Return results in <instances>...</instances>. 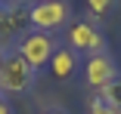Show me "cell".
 I'll return each mask as SVG.
<instances>
[{"mask_svg":"<svg viewBox=\"0 0 121 114\" xmlns=\"http://www.w3.org/2000/svg\"><path fill=\"white\" fill-rule=\"evenodd\" d=\"M87 9H90L93 15H106V12L112 9V0H87Z\"/></svg>","mask_w":121,"mask_h":114,"instance_id":"cell-8","label":"cell"},{"mask_svg":"<svg viewBox=\"0 0 121 114\" xmlns=\"http://www.w3.org/2000/svg\"><path fill=\"white\" fill-rule=\"evenodd\" d=\"M115 77H118V68H115L112 56L96 53V56H90V59L84 62V80H87V86L103 89V86H106V83H112Z\"/></svg>","mask_w":121,"mask_h":114,"instance_id":"cell-5","label":"cell"},{"mask_svg":"<svg viewBox=\"0 0 121 114\" xmlns=\"http://www.w3.org/2000/svg\"><path fill=\"white\" fill-rule=\"evenodd\" d=\"M0 3H3V0H0Z\"/></svg>","mask_w":121,"mask_h":114,"instance_id":"cell-14","label":"cell"},{"mask_svg":"<svg viewBox=\"0 0 121 114\" xmlns=\"http://www.w3.org/2000/svg\"><path fill=\"white\" fill-rule=\"evenodd\" d=\"M90 114H121V111L112 108V105H106L103 99H93V102H90Z\"/></svg>","mask_w":121,"mask_h":114,"instance_id":"cell-9","label":"cell"},{"mask_svg":"<svg viewBox=\"0 0 121 114\" xmlns=\"http://www.w3.org/2000/svg\"><path fill=\"white\" fill-rule=\"evenodd\" d=\"M68 19V3L65 0H50V3H34L28 9V22L34 25V31H56L65 25Z\"/></svg>","mask_w":121,"mask_h":114,"instance_id":"cell-3","label":"cell"},{"mask_svg":"<svg viewBox=\"0 0 121 114\" xmlns=\"http://www.w3.org/2000/svg\"><path fill=\"white\" fill-rule=\"evenodd\" d=\"M99 99H103L106 105H112V108L121 111V77H115L112 83H106V86L99 89Z\"/></svg>","mask_w":121,"mask_h":114,"instance_id":"cell-7","label":"cell"},{"mask_svg":"<svg viewBox=\"0 0 121 114\" xmlns=\"http://www.w3.org/2000/svg\"><path fill=\"white\" fill-rule=\"evenodd\" d=\"M75 68H78V59H75V49H71V46H62V49L53 53V59H50V71H53V77L65 80V77L75 74Z\"/></svg>","mask_w":121,"mask_h":114,"instance_id":"cell-6","label":"cell"},{"mask_svg":"<svg viewBox=\"0 0 121 114\" xmlns=\"http://www.w3.org/2000/svg\"><path fill=\"white\" fill-rule=\"evenodd\" d=\"M43 114H65V111H59V108H53V111H43Z\"/></svg>","mask_w":121,"mask_h":114,"instance_id":"cell-11","label":"cell"},{"mask_svg":"<svg viewBox=\"0 0 121 114\" xmlns=\"http://www.w3.org/2000/svg\"><path fill=\"white\" fill-rule=\"evenodd\" d=\"M34 86V68L22 59L19 53L6 56L0 65V93L6 96H22Z\"/></svg>","mask_w":121,"mask_h":114,"instance_id":"cell-1","label":"cell"},{"mask_svg":"<svg viewBox=\"0 0 121 114\" xmlns=\"http://www.w3.org/2000/svg\"><path fill=\"white\" fill-rule=\"evenodd\" d=\"M0 114H13V108H9V102L0 96Z\"/></svg>","mask_w":121,"mask_h":114,"instance_id":"cell-10","label":"cell"},{"mask_svg":"<svg viewBox=\"0 0 121 114\" xmlns=\"http://www.w3.org/2000/svg\"><path fill=\"white\" fill-rule=\"evenodd\" d=\"M34 3H50V0H34Z\"/></svg>","mask_w":121,"mask_h":114,"instance_id":"cell-12","label":"cell"},{"mask_svg":"<svg viewBox=\"0 0 121 114\" xmlns=\"http://www.w3.org/2000/svg\"><path fill=\"white\" fill-rule=\"evenodd\" d=\"M3 59H6V56H0V65H3Z\"/></svg>","mask_w":121,"mask_h":114,"instance_id":"cell-13","label":"cell"},{"mask_svg":"<svg viewBox=\"0 0 121 114\" xmlns=\"http://www.w3.org/2000/svg\"><path fill=\"white\" fill-rule=\"evenodd\" d=\"M68 43H71V49H78V53H106V37L96 31L90 22H75L68 31Z\"/></svg>","mask_w":121,"mask_h":114,"instance_id":"cell-4","label":"cell"},{"mask_svg":"<svg viewBox=\"0 0 121 114\" xmlns=\"http://www.w3.org/2000/svg\"><path fill=\"white\" fill-rule=\"evenodd\" d=\"M16 53L37 71V68L50 65V59H53V53H56V43H53V37L47 34V31H31V34L22 37V43H19Z\"/></svg>","mask_w":121,"mask_h":114,"instance_id":"cell-2","label":"cell"}]
</instances>
